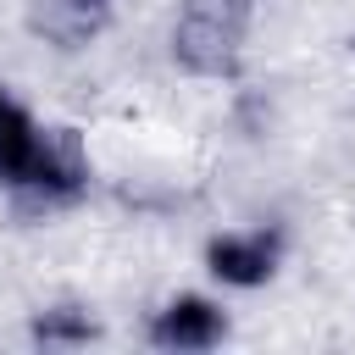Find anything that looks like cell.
Returning <instances> with one entry per match:
<instances>
[{"label":"cell","instance_id":"cell-6","mask_svg":"<svg viewBox=\"0 0 355 355\" xmlns=\"http://www.w3.org/2000/svg\"><path fill=\"white\" fill-rule=\"evenodd\" d=\"M33 338L39 344H89L94 338V322L83 311H72V305H55V311L33 316Z\"/></svg>","mask_w":355,"mask_h":355},{"label":"cell","instance_id":"cell-4","mask_svg":"<svg viewBox=\"0 0 355 355\" xmlns=\"http://www.w3.org/2000/svg\"><path fill=\"white\" fill-rule=\"evenodd\" d=\"M227 333V316L205 300V294H178L155 311L150 322V338L166 344V349H211L216 338Z\"/></svg>","mask_w":355,"mask_h":355},{"label":"cell","instance_id":"cell-3","mask_svg":"<svg viewBox=\"0 0 355 355\" xmlns=\"http://www.w3.org/2000/svg\"><path fill=\"white\" fill-rule=\"evenodd\" d=\"M277 255H283V233L277 227H255V233H216L205 244V266L216 283L227 288H261L272 272H277Z\"/></svg>","mask_w":355,"mask_h":355},{"label":"cell","instance_id":"cell-1","mask_svg":"<svg viewBox=\"0 0 355 355\" xmlns=\"http://www.w3.org/2000/svg\"><path fill=\"white\" fill-rule=\"evenodd\" d=\"M250 0H183V17L172 28V55L194 78H233L244 50Z\"/></svg>","mask_w":355,"mask_h":355},{"label":"cell","instance_id":"cell-7","mask_svg":"<svg viewBox=\"0 0 355 355\" xmlns=\"http://www.w3.org/2000/svg\"><path fill=\"white\" fill-rule=\"evenodd\" d=\"M67 6H78V11H100L105 0H67Z\"/></svg>","mask_w":355,"mask_h":355},{"label":"cell","instance_id":"cell-5","mask_svg":"<svg viewBox=\"0 0 355 355\" xmlns=\"http://www.w3.org/2000/svg\"><path fill=\"white\" fill-rule=\"evenodd\" d=\"M33 144H39L33 116L0 89V183H6V189L22 183V172H28V161H33Z\"/></svg>","mask_w":355,"mask_h":355},{"label":"cell","instance_id":"cell-2","mask_svg":"<svg viewBox=\"0 0 355 355\" xmlns=\"http://www.w3.org/2000/svg\"><path fill=\"white\" fill-rule=\"evenodd\" d=\"M17 189H28L33 200H78V194L89 189V155H83L78 133H72V128L39 133L33 161H28V172H22Z\"/></svg>","mask_w":355,"mask_h":355}]
</instances>
